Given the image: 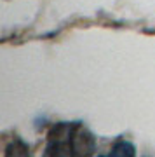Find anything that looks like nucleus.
I'll use <instances>...</instances> for the list:
<instances>
[{"label": "nucleus", "mask_w": 155, "mask_h": 157, "mask_svg": "<svg viewBox=\"0 0 155 157\" xmlns=\"http://www.w3.org/2000/svg\"><path fill=\"white\" fill-rule=\"evenodd\" d=\"M72 152L73 157H94L96 152V136L93 131L77 122L72 135Z\"/></svg>", "instance_id": "obj_2"}, {"label": "nucleus", "mask_w": 155, "mask_h": 157, "mask_svg": "<svg viewBox=\"0 0 155 157\" xmlns=\"http://www.w3.org/2000/svg\"><path fill=\"white\" fill-rule=\"evenodd\" d=\"M6 157H32L30 148L23 140H12L6 147Z\"/></svg>", "instance_id": "obj_4"}, {"label": "nucleus", "mask_w": 155, "mask_h": 157, "mask_svg": "<svg viewBox=\"0 0 155 157\" xmlns=\"http://www.w3.org/2000/svg\"><path fill=\"white\" fill-rule=\"evenodd\" d=\"M110 157H136V147L131 141L119 140L115 145L112 147Z\"/></svg>", "instance_id": "obj_3"}, {"label": "nucleus", "mask_w": 155, "mask_h": 157, "mask_svg": "<svg viewBox=\"0 0 155 157\" xmlns=\"http://www.w3.org/2000/svg\"><path fill=\"white\" fill-rule=\"evenodd\" d=\"M98 157H106V155H98ZM108 157H110V155H108Z\"/></svg>", "instance_id": "obj_5"}, {"label": "nucleus", "mask_w": 155, "mask_h": 157, "mask_svg": "<svg viewBox=\"0 0 155 157\" xmlns=\"http://www.w3.org/2000/svg\"><path fill=\"white\" fill-rule=\"evenodd\" d=\"M77 122H58L47 135V145L42 157H73L72 135Z\"/></svg>", "instance_id": "obj_1"}]
</instances>
